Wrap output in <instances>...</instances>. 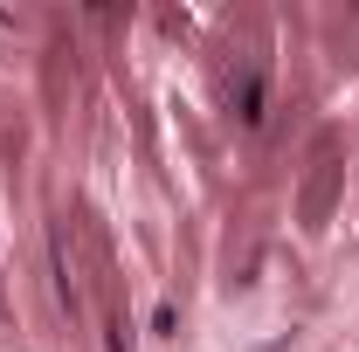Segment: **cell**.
Listing matches in <instances>:
<instances>
[{
	"mask_svg": "<svg viewBox=\"0 0 359 352\" xmlns=\"http://www.w3.org/2000/svg\"><path fill=\"white\" fill-rule=\"evenodd\" d=\"M235 111H242V125H263V69L235 76Z\"/></svg>",
	"mask_w": 359,
	"mask_h": 352,
	"instance_id": "1",
	"label": "cell"
},
{
	"mask_svg": "<svg viewBox=\"0 0 359 352\" xmlns=\"http://www.w3.org/2000/svg\"><path fill=\"white\" fill-rule=\"evenodd\" d=\"M173 332H180V311L159 304V311H152V339H173Z\"/></svg>",
	"mask_w": 359,
	"mask_h": 352,
	"instance_id": "2",
	"label": "cell"
}]
</instances>
